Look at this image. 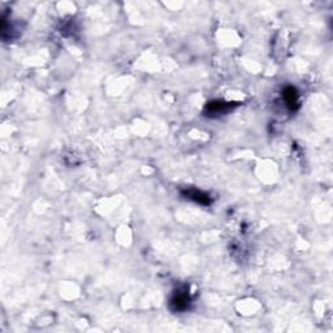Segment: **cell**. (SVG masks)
Instances as JSON below:
<instances>
[{
    "instance_id": "1",
    "label": "cell",
    "mask_w": 333,
    "mask_h": 333,
    "mask_svg": "<svg viewBox=\"0 0 333 333\" xmlns=\"http://www.w3.org/2000/svg\"><path fill=\"white\" fill-rule=\"evenodd\" d=\"M237 105L235 103L223 102V100H214V102L207 103L206 108H204V115L209 117H216V116H221L231 111L232 108L236 107Z\"/></svg>"
},
{
    "instance_id": "2",
    "label": "cell",
    "mask_w": 333,
    "mask_h": 333,
    "mask_svg": "<svg viewBox=\"0 0 333 333\" xmlns=\"http://www.w3.org/2000/svg\"><path fill=\"white\" fill-rule=\"evenodd\" d=\"M190 305V296L188 290L176 292L171 299V307L173 311H185Z\"/></svg>"
},
{
    "instance_id": "3",
    "label": "cell",
    "mask_w": 333,
    "mask_h": 333,
    "mask_svg": "<svg viewBox=\"0 0 333 333\" xmlns=\"http://www.w3.org/2000/svg\"><path fill=\"white\" fill-rule=\"evenodd\" d=\"M282 98H284V102H285V106L290 111H297L299 108V95L298 91L296 90L292 86H288V88L284 89L282 91Z\"/></svg>"
},
{
    "instance_id": "4",
    "label": "cell",
    "mask_w": 333,
    "mask_h": 333,
    "mask_svg": "<svg viewBox=\"0 0 333 333\" xmlns=\"http://www.w3.org/2000/svg\"><path fill=\"white\" fill-rule=\"evenodd\" d=\"M182 195H184L186 199L194 201L195 203L203 204V206H207V204L211 203V198H210V195L206 194V193L201 192V190H195V189L182 190Z\"/></svg>"
}]
</instances>
